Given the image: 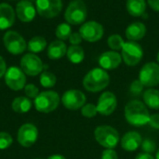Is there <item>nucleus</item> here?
<instances>
[{
    "label": "nucleus",
    "instance_id": "f257e3e1",
    "mask_svg": "<svg viewBox=\"0 0 159 159\" xmlns=\"http://www.w3.org/2000/svg\"><path fill=\"white\" fill-rule=\"evenodd\" d=\"M124 114L127 122L133 127H143L148 125L151 116L144 102L138 100L129 102L125 106Z\"/></svg>",
    "mask_w": 159,
    "mask_h": 159
},
{
    "label": "nucleus",
    "instance_id": "f03ea898",
    "mask_svg": "<svg viewBox=\"0 0 159 159\" xmlns=\"http://www.w3.org/2000/svg\"><path fill=\"white\" fill-rule=\"evenodd\" d=\"M110 83V75L104 69L96 67L91 69L84 76L82 84L84 89L89 92H99L105 89Z\"/></svg>",
    "mask_w": 159,
    "mask_h": 159
},
{
    "label": "nucleus",
    "instance_id": "c756f323",
    "mask_svg": "<svg viewBox=\"0 0 159 159\" xmlns=\"http://www.w3.org/2000/svg\"><path fill=\"white\" fill-rule=\"evenodd\" d=\"M81 114L83 116H85L87 118L95 117L98 114L97 106L93 103H87L81 108Z\"/></svg>",
    "mask_w": 159,
    "mask_h": 159
},
{
    "label": "nucleus",
    "instance_id": "a211bd4d",
    "mask_svg": "<svg viewBox=\"0 0 159 159\" xmlns=\"http://www.w3.org/2000/svg\"><path fill=\"white\" fill-rule=\"evenodd\" d=\"M143 143V137L138 131H129L120 139V145L127 152H134Z\"/></svg>",
    "mask_w": 159,
    "mask_h": 159
},
{
    "label": "nucleus",
    "instance_id": "58836bf2",
    "mask_svg": "<svg viewBox=\"0 0 159 159\" xmlns=\"http://www.w3.org/2000/svg\"><path fill=\"white\" fill-rule=\"evenodd\" d=\"M147 3L152 9L159 12V0H147Z\"/></svg>",
    "mask_w": 159,
    "mask_h": 159
},
{
    "label": "nucleus",
    "instance_id": "473e14b6",
    "mask_svg": "<svg viewBox=\"0 0 159 159\" xmlns=\"http://www.w3.org/2000/svg\"><path fill=\"white\" fill-rule=\"evenodd\" d=\"M24 92H25V95L27 96V98H30V99H35L39 94V90H38L37 87L34 86V84L25 85Z\"/></svg>",
    "mask_w": 159,
    "mask_h": 159
},
{
    "label": "nucleus",
    "instance_id": "ea45409f",
    "mask_svg": "<svg viewBox=\"0 0 159 159\" xmlns=\"http://www.w3.org/2000/svg\"><path fill=\"white\" fill-rule=\"evenodd\" d=\"M135 159H156L152 154H148V153H144V152H142V153H139L136 157Z\"/></svg>",
    "mask_w": 159,
    "mask_h": 159
},
{
    "label": "nucleus",
    "instance_id": "f8f14e48",
    "mask_svg": "<svg viewBox=\"0 0 159 159\" xmlns=\"http://www.w3.org/2000/svg\"><path fill=\"white\" fill-rule=\"evenodd\" d=\"M4 76L7 86L12 90H20L26 85V75L20 67L10 66Z\"/></svg>",
    "mask_w": 159,
    "mask_h": 159
},
{
    "label": "nucleus",
    "instance_id": "bb28decb",
    "mask_svg": "<svg viewBox=\"0 0 159 159\" xmlns=\"http://www.w3.org/2000/svg\"><path fill=\"white\" fill-rule=\"evenodd\" d=\"M71 34H72V27L67 22H62L59 24L55 31L56 37L58 38V40H61V41L69 39Z\"/></svg>",
    "mask_w": 159,
    "mask_h": 159
},
{
    "label": "nucleus",
    "instance_id": "4468645a",
    "mask_svg": "<svg viewBox=\"0 0 159 159\" xmlns=\"http://www.w3.org/2000/svg\"><path fill=\"white\" fill-rule=\"evenodd\" d=\"M96 106L98 114L103 116H111L117 107L116 96L111 91H104L100 96Z\"/></svg>",
    "mask_w": 159,
    "mask_h": 159
},
{
    "label": "nucleus",
    "instance_id": "1a4fd4ad",
    "mask_svg": "<svg viewBox=\"0 0 159 159\" xmlns=\"http://www.w3.org/2000/svg\"><path fill=\"white\" fill-rule=\"evenodd\" d=\"M79 34L83 40L90 43H95L101 40L104 34L103 26L96 20L85 21L79 28Z\"/></svg>",
    "mask_w": 159,
    "mask_h": 159
},
{
    "label": "nucleus",
    "instance_id": "a19ab883",
    "mask_svg": "<svg viewBox=\"0 0 159 159\" xmlns=\"http://www.w3.org/2000/svg\"><path fill=\"white\" fill-rule=\"evenodd\" d=\"M48 159H66L63 156L61 155H52L50 157H48Z\"/></svg>",
    "mask_w": 159,
    "mask_h": 159
},
{
    "label": "nucleus",
    "instance_id": "5701e85b",
    "mask_svg": "<svg viewBox=\"0 0 159 159\" xmlns=\"http://www.w3.org/2000/svg\"><path fill=\"white\" fill-rule=\"evenodd\" d=\"M143 102L144 104L153 110H159V90L154 88L147 89L143 94Z\"/></svg>",
    "mask_w": 159,
    "mask_h": 159
},
{
    "label": "nucleus",
    "instance_id": "412c9836",
    "mask_svg": "<svg viewBox=\"0 0 159 159\" xmlns=\"http://www.w3.org/2000/svg\"><path fill=\"white\" fill-rule=\"evenodd\" d=\"M66 44L61 40H55L51 42L48 47V57L50 60H60L66 55L67 52Z\"/></svg>",
    "mask_w": 159,
    "mask_h": 159
},
{
    "label": "nucleus",
    "instance_id": "a18cd8bd",
    "mask_svg": "<svg viewBox=\"0 0 159 159\" xmlns=\"http://www.w3.org/2000/svg\"><path fill=\"white\" fill-rule=\"evenodd\" d=\"M10 1H13V0H10Z\"/></svg>",
    "mask_w": 159,
    "mask_h": 159
},
{
    "label": "nucleus",
    "instance_id": "9b49d317",
    "mask_svg": "<svg viewBox=\"0 0 159 159\" xmlns=\"http://www.w3.org/2000/svg\"><path fill=\"white\" fill-rule=\"evenodd\" d=\"M61 101L66 109L76 111L86 104L87 97L85 93L79 89H69L63 93Z\"/></svg>",
    "mask_w": 159,
    "mask_h": 159
},
{
    "label": "nucleus",
    "instance_id": "a878e982",
    "mask_svg": "<svg viewBox=\"0 0 159 159\" xmlns=\"http://www.w3.org/2000/svg\"><path fill=\"white\" fill-rule=\"evenodd\" d=\"M47 48V40L40 35L32 37L27 43V49L30 53H40Z\"/></svg>",
    "mask_w": 159,
    "mask_h": 159
},
{
    "label": "nucleus",
    "instance_id": "37998d69",
    "mask_svg": "<svg viewBox=\"0 0 159 159\" xmlns=\"http://www.w3.org/2000/svg\"><path fill=\"white\" fill-rule=\"evenodd\" d=\"M157 63L159 64V51L158 53H157Z\"/></svg>",
    "mask_w": 159,
    "mask_h": 159
},
{
    "label": "nucleus",
    "instance_id": "cd10ccee",
    "mask_svg": "<svg viewBox=\"0 0 159 159\" xmlns=\"http://www.w3.org/2000/svg\"><path fill=\"white\" fill-rule=\"evenodd\" d=\"M107 44H108V47L112 50L118 51V50L122 49V48H123V46L125 44V41H124L123 37L120 34H111L107 38Z\"/></svg>",
    "mask_w": 159,
    "mask_h": 159
},
{
    "label": "nucleus",
    "instance_id": "c85d7f7f",
    "mask_svg": "<svg viewBox=\"0 0 159 159\" xmlns=\"http://www.w3.org/2000/svg\"><path fill=\"white\" fill-rule=\"evenodd\" d=\"M39 81H40V84H41L42 87H44V88H52V87L55 86V84L57 82V77L51 72L44 71V72L41 73Z\"/></svg>",
    "mask_w": 159,
    "mask_h": 159
},
{
    "label": "nucleus",
    "instance_id": "b1692460",
    "mask_svg": "<svg viewBox=\"0 0 159 159\" xmlns=\"http://www.w3.org/2000/svg\"><path fill=\"white\" fill-rule=\"evenodd\" d=\"M11 108L14 112L18 114H25L31 110L32 102L27 97L20 96L13 100L11 103Z\"/></svg>",
    "mask_w": 159,
    "mask_h": 159
},
{
    "label": "nucleus",
    "instance_id": "4be33fe9",
    "mask_svg": "<svg viewBox=\"0 0 159 159\" xmlns=\"http://www.w3.org/2000/svg\"><path fill=\"white\" fill-rule=\"evenodd\" d=\"M126 8L132 17H142L146 10L145 0H127Z\"/></svg>",
    "mask_w": 159,
    "mask_h": 159
},
{
    "label": "nucleus",
    "instance_id": "20e7f679",
    "mask_svg": "<svg viewBox=\"0 0 159 159\" xmlns=\"http://www.w3.org/2000/svg\"><path fill=\"white\" fill-rule=\"evenodd\" d=\"M88 16L87 5L83 0H73L64 12V19L70 25H79L86 21Z\"/></svg>",
    "mask_w": 159,
    "mask_h": 159
},
{
    "label": "nucleus",
    "instance_id": "2eb2a0df",
    "mask_svg": "<svg viewBox=\"0 0 159 159\" xmlns=\"http://www.w3.org/2000/svg\"><path fill=\"white\" fill-rule=\"evenodd\" d=\"M38 138L37 128L31 123H26L20 126L18 130L17 139L19 143L23 147H31L35 143Z\"/></svg>",
    "mask_w": 159,
    "mask_h": 159
},
{
    "label": "nucleus",
    "instance_id": "39448f33",
    "mask_svg": "<svg viewBox=\"0 0 159 159\" xmlns=\"http://www.w3.org/2000/svg\"><path fill=\"white\" fill-rule=\"evenodd\" d=\"M60 102V95L56 91H43L34 99V107L40 113L48 114L58 108Z\"/></svg>",
    "mask_w": 159,
    "mask_h": 159
},
{
    "label": "nucleus",
    "instance_id": "0eeeda50",
    "mask_svg": "<svg viewBox=\"0 0 159 159\" xmlns=\"http://www.w3.org/2000/svg\"><path fill=\"white\" fill-rule=\"evenodd\" d=\"M6 49L12 55H20L27 48V43L23 36L16 31H7L3 37Z\"/></svg>",
    "mask_w": 159,
    "mask_h": 159
},
{
    "label": "nucleus",
    "instance_id": "aec40b11",
    "mask_svg": "<svg viewBox=\"0 0 159 159\" xmlns=\"http://www.w3.org/2000/svg\"><path fill=\"white\" fill-rule=\"evenodd\" d=\"M146 25L142 21H134L128 25L125 34L129 41H139L146 34Z\"/></svg>",
    "mask_w": 159,
    "mask_h": 159
},
{
    "label": "nucleus",
    "instance_id": "4c0bfd02",
    "mask_svg": "<svg viewBox=\"0 0 159 159\" xmlns=\"http://www.w3.org/2000/svg\"><path fill=\"white\" fill-rule=\"evenodd\" d=\"M7 63L4 60V58L0 55V78L3 77L7 72Z\"/></svg>",
    "mask_w": 159,
    "mask_h": 159
},
{
    "label": "nucleus",
    "instance_id": "6e6552de",
    "mask_svg": "<svg viewBox=\"0 0 159 159\" xmlns=\"http://www.w3.org/2000/svg\"><path fill=\"white\" fill-rule=\"evenodd\" d=\"M139 80L144 88H155L159 85V64L155 61L146 62L139 73Z\"/></svg>",
    "mask_w": 159,
    "mask_h": 159
},
{
    "label": "nucleus",
    "instance_id": "72a5a7b5",
    "mask_svg": "<svg viewBox=\"0 0 159 159\" xmlns=\"http://www.w3.org/2000/svg\"><path fill=\"white\" fill-rule=\"evenodd\" d=\"M143 89H144V87L139 79L132 81V83L129 86V91L133 95H141V93L143 91Z\"/></svg>",
    "mask_w": 159,
    "mask_h": 159
},
{
    "label": "nucleus",
    "instance_id": "c03bdc74",
    "mask_svg": "<svg viewBox=\"0 0 159 159\" xmlns=\"http://www.w3.org/2000/svg\"><path fill=\"white\" fill-rule=\"evenodd\" d=\"M35 159H41V158H35Z\"/></svg>",
    "mask_w": 159,
    "mask_h": 159
},
{
    "label": "nucleus",
    "instance_id": "6ab92c4d",
    "mask_svg": "<svg viewBox=\"0 0 159 159\" xmlns=\"http://www.w3.org/2000/svg\"><path fill=\"white\" fill-rule=\"evenodd\" d=\"M16 12L7 3H0V30H7L12 27L15 22Z\"/></svg>",
    "mask_w": 159,
    "mask_h": 159
},
{
    "label": "nucleus",
    "instance_id": "e433bc0d",
    "mask_svg": "<svg viewBox=\"0 0 159 159\" xmlns=\"http://www.w3.org/2000/svg\"><path fill=\"white\" fill-rule=\"evenodd\" d=\"M148 125L155 129H159V114L151 115Z\"/></svg>",
    "mask_w": 159,
    "mask_h": 159
},
{
    "label": "nucleus",
    "instance_id": "ddd939ff",
    "mask_svg": "<svg viewBox=\"0 0 159 159\" xmlns=\"http://www.w3.org/2000/svg\"><path fill=\"white\" fill-rule=\"evenodd\" d=\"M20 65L24 74L30 76H35L41 74L44 69V64L41 59L34 53L25 54L20 59Z\"/></svg>",
    "mask_w": 159,
    "mask_h": 159
},
{
    "label": "nucleus",
    "instance_id": "7c9ffc66",
    "mask_svg": "<svg viewBox=\"0 0 159 159\" xmlns=\"http://www.w3.org/2000/svg\"><path fill=\"white\" fill-rule=\"evenodd\" d=\"M141 148H142L143 152H144V153L153 154L154 152H157V143L153 140L144 139V140H143Z\"/></svg>",
    "mask_w": 159,
    "mask_h": 159
},
{
    "label": "nucleus",
    "instance_id": "2f4dec72",
    "mask_svg": "<svg viewBox=\"0 0 159 159\" xmlns=\"http://www.w3.org/2000/svg\"><path fill=\"white\" fill-rule=\"evenodd\" d=\"M13 143V139L7 132H0V150H5L8 148Z\"/></svg>",
    "mask_w": 159,
    "mask_h": 159
},
{
    "label": "nucleus",
    "instance_id": "393cba45",
    "mask_svg": "<svg viewBox=\"0 0 159 159\" xmlns=\"http://www.w3.org/2000/svg\"><path fill=\"white\" fill-rule=\"evenodd\" d=\"M67 59L74 64L81 63L85 59V51L80 46H70L66 52Z\"/></svg>",
    "mask_w": 159,
    "mask_h": 159
},
{
    "label": "nucleus",
    "instance_id": "423d86ee",
    "mask_svg": "<svg viewBox=\"0 0 159 159\" xmlns=\"http://www.w3.org/2000/svg\"><path fill=\"white\" fill-rule=\"evenodd\" d=\"M121 56L123 61L130 67L139 64L143 57V49L142 46L135 41L125 42L122 49Z\"/></svg>",
    "mask_w": 159,
    "mask_h": 159
},
{
    "label": "nucleus",
    "instance_id": "dca6fc26",
    "mask_svg": "<svg viewBox=\"0 0 159 159\" xmlns=\"http://www.w3.org/2000/svg\"><path fill=\"white\" fill-rule=\"evenodd\" d=\"M16 15L18 19L22 22H31L35 15H36V8L35 6L29 0H20L16 5L15 9Z\"/></svg>",
    "mask_w": 159,
    "mask_h": 159
},
{
    "label": "nucleus",
    "instance_id": "7ed1b4c3",
    "mask_svg": "<svg viewBox=\"0 0 159 159\" xmlns=\"http://www.w3.org/2000/svg\"><path fill=\"white\" fill-rule=\"evenodd\" d=\"M96 142L105 149H114L120 143V135L118 131L112 126L101 125L94 130Z\"/></svg>",
    "mask_w": 159,
    "mask_h": 159
},
{
    "label": "nucleus",
    "instance_id": "c9c22d12",
    "mask_svg": "<svg viewBox=\"0 0 159 159\" xmlns=\"http://www.w3.org/2000/svg\"><path fill=\"white\" fill-rule=\"evenodd\" d=\"M101 159H118V155L114 149H105L102 153Z\"/></svg>",
    "mask_w": 159,
    "mask_h": 159
},
{
    "label": "nucleus",
    "instance_id": "79ce46f5",
    "mask_svg": "<svg viewBox=\"0 0 159 159\" xmlns=\"http://www.w3.org/2000/svg\"><path fill=\"white\" fill-rule=\"evenodd\" d=\"M156 159H159V149L157 151V154H156Z\"/></svg>",
    "mask_w": 159,
    "mask_h": 159
},
{
    "label": "nucleus",
    "instance_id": "f3484780",
    "mask_svg": "<svg viewBox=\"0 0 159 159\" xmlns=\"http://www.w3.org/2000/svg\"><path fill=\"white\" fill-rule=\"evenodd\" d=\"M101 68L106 70L116 69L122 62V56L120 53L115 50L105 51L101 54L98 60Z\"/></svg>",
    "mask_w": 159,
    "mask_h": 159
},
{
    "label": "nucleus",
    "instance_id": "f704fd0d",
    "mask_svg": "<svg viewBox=\"0 0 159 159\" xmlns=\"http://www.w3.org/2000/svg\"><path fill=\"white\" fill-rule=\"evenodd\" d=\"M69 42L72 46H79V44L82 43L83 38L81 36V34H79V32H75V33H72L70 37H69Z\"/></svg>",
    "mask_w": 159,
    "mask_h": 159
},
{
    "label": "nucleus",
    "instance_id": "9d476101",
    "mask_svg": "<svg viewBox=\"0 0 159 159\" xmlns=\"http://www.w3.org/2000/svg\"><path fill=\"white\" fill-rule=\"evenodd\" d=\"M61 0H36L35 8L39 16L46 19L57 17L62 10Z\"/></svg>",
    "mask_w": 159,
    "mask_h": 159
}]
</instances>
